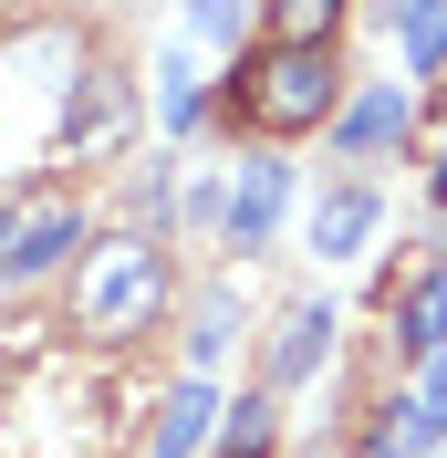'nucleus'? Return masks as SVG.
I'll use <instances>...</instances> for the list:
<instances>
[{"mask_svg": "<svg viewBox=\"0 0 447 458\" xmlns=\"http://www.w3.org/2000/svg\"><path fill=\"white\" fill-rule=\"evenodd\" d=\"M167 302H177L167 229H105V240L73 260V334H84V344H136V334H156Z\"/></svg>", "mask_w": 447, "mask_h": 458, "instance_id": "f257e3e1", "label": "nucleus"}, {"mask_svg": "<svg viewBox=\"0 0 447 458\" xmlns=\"http://www.w3.org/2000/svg\"><path fill=\"white\" fill-rule=\"evenodd\" d=\"M437 437H447V417H437V406H426V396H395V406H385V428L364 437V448H375V458H426Z\"/></svg>", "mask_w": 447, "mask_h": 458, "instance_id": "9b49d317", "label": "nucleus"}, {"mask_svg": "<svg viewBox=\"0 0 447 458\" xmlns=\"http://www.w3.org/2000/svg\"><path fill=\"white\" fill-rule=\"evenodd\" d=\"M125 146H136V84L94 63L84 84L63 94V114H53V157L63 167H114Z\"/></svg>", "mask_w": 447, "mask_h": 458, "instance_id": "20e7f679", "label": "nucleus"}, {"mask_svg": "<svg viewBox=\"0 0 447 458\" xmlns=\"http://www.w3.org/2000/svg\"><path fill=\"white\" fill-rule=\"evenodd\" d=\"M167 208H177L167 167H146V177H136V229H167Z\"/></svg>", "mask_w": 447, "mask_h": 458, "instance_id": "dca6fc26", "label": "nucleus"}, {"mask_svg": "<svg viewBox=\"0 0 447 458\" xmlns=\"http://www.w3.org/2000/svg\"><path fill=\"white\" fill-rule=\"evenodd\" d=\"M219 428V396H208V386H167V396H156V417H146V458H198V437Z\"/></svg>", "mask_w": 447, "mask_h": 458, "instance_id": "423d86ee", "label": "nucleus"}, {"mask_svg": "<svg viewBox=\"0 0 447 458\" xmlns=\"http://www.w3.org/2000/svg\"><path fill=\"white\" fill-rule=\"evenodd\" d=\"M271 11V42H333V21H343V0H260Z\"/></svg>", "mask_w": 447, "mask_h": 458, "instance_id": "4468645a", "label": "nucleus"}, {"mask_svg": "<svg viewBox=\"0 0 447 458\" xmlns=\"http://www.w3.org/2000/svg\"><path fill=\"white\" fill-rule=\"evenodd\" d=\"M395 53H406V73H437L447 63V0H395Z\"/></svg>", "mask_w": 447, "mask_h": 458, "instance_id": "f8f14e48", "label": "nucleus"}, {"mask_svg": "<svg viewBox=\"0 0 447 458\" xmlns=\"http://www.w3.org/2000/svg\"><path fill=\"white\" fill-rule=\"evenodd\" d=\"M437 188H447V157H437Z\"/></svg>", "mask_w": 447, "mask_h": 458, "instance_id": "6ab92c4d", "label": "nucleus"}, {"mask_svg": "<svg viewBox=\"0 0 447 458\" xmlns=\"http://www.w3.org/2000/svg\"><path fill=\"white\" fill-rule=\"evenodd\" d=\"M188 21L208 31V42H240V0H188Z\"/></svg>", "mask_w": 447, "mask_h": 458, "instance_id": "f3484780", "label": "nucleus"}, {"mask_svg": "<svg viewBox=\"0 0 447 458\" xmlns=\"http://www.w3.org/2000/svg\"><path fill=\"white\" fill-rule=\"evenodd\" d=\"M406 114H417V84H375L364 105L333 114V146H343V157H375L385 136H406Z\"/></svg>", "mask_w": 447, "mask_h": 458, "instance_id": "0eeeda50", "label": "nucleus"}, {"mask_svg": "<svg viewBox=\"0 0 447 458\" xmlns=\"http://www.w3.org/2000/svg\"><path fill=\"white\" fill-rule=\"evenodd\" d=\"M94 250L84 229V199L63 188V177H11L0 188V282H31V271H53V260Z\"/></svg>", "mask_w": 447, "mask_h": 458, "instance_id": "7ed1b4c3", "label": "nucleus"}, {"mask_svg": "<svg viewBox=\"0 0 447 458\" xmlns=\"http://www.w3.org/2000/svg\"><path fill=\"white\" fill-rule=\"evenodd\" d=\"M271 417H281V406L271 396H240V406H219V458H271Z\"/></svg>", "mask_w": 447, "mask_h": 458, "instance_id": "ddd939ff", "label": "nucleus"}, {"mask_svg": "<svg viewBox=\"0 0 447 458\" xmlns=\"http://www.w3.org/2000/svg\"><path fill=\"white\" fill-rule=\"evenodd\" d=\"M323 354H333V302H291L281 313V344H271V386H302Z\"/></svg>", "mask_w": 447, "mask_h": 458, "instance_id": "6e6552de", "label": "nucleus"}, {"mask_svg": "<svg viewBox=\"0 0 447 458\" xmlns=\"http://www.w3.org/2000/svg\"><path fill=\"white\" fill-rule=\"evenodd\" d=\"M229 125H250V136H312V125H333L343 114V63L333 42H260V53L229 63V94H219Z\"/></svg>", "mask_w": 447, "mask_h": 458, "instance_id": "f03ea898", "label": "nucleus"}, {"mask_svg": "<svg viewBox=\"0 0 447 458\" xmlns=\"http://www.w3.org/2000/svg\"><path fill=\"white\" fill-rule=\"evenodd\" d=\"M364 240H375V188H333V199L312 208V250H323V260L364 250Z\"/></svg>", "mask_w": 447, "mask_h": 458, "instance_id": "9d476101", "label": "nucleus"}, {"mask_svg": "<svg viewBox=\"0 0 447 458\" xmlns=\"http://www.w3.org/2000/svg\"><path fill=\"white\" fill-rule=\"evenodd\" d=\"M281 199H291V167H271V157L240 167V177H229V199H219V240H229V250H260L271 219H281Z\"/></svg>", "mask_w": 447, "mask_h": 458, "instance_id": "39448f33", "label": "nucleus"}, {"mask_svg": "<svg viewBox=\"0 0 447 458\" xmlns=\"http://www.w3.org/2000/svg\"><path fill=\"white\" fill-rule=\"evenodd\" d=\"M417 396H426V406L447 417V354H426V386H417Z\"/></svg>", "mask_w": 447, "mask_h": 458, "instance_id": "a211bd4d", "label": "nucleus"}, {"mask_svg": "<svg viewBox=\"0 0 447 458\" xmlns=\"http://www.w3.org/2000/svg\"><path fill=\"white\" fill-rule=\"evenodd\" d=\"M156 84H167V125H198V114H208V94H198V73H188V63H167Z\"/></svg>", "mask_w": 447, "mask_h": 458, "instance_id": "2eb2a0df", "label": "nucleus"}, {"mask_svg": "<svg viewBox=\"0 0 447 458\" xmlns=\"http://www.w3.org/2000/svg\"><path fill=\"white\" fill-rule=\"evenodd\" d=\"M385 313H395V344H406V354H447V271H426L417 292H385Z\"/></svg>", "mask_w": 447, "mask_h": 458, "instance_id": "1a4fd4ad", "label": "nucleus"}]
</instances>
